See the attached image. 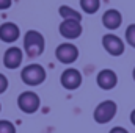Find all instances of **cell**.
<instances>
[{
	"label": "cell",
	"instance_id": "6da1fadb",
	"mask_svg": "<svg viewBox=\"0 0 135 133\" xmlns=\"http://www.w3.org/2000/svg\"><path fill=\"white\" fill-rule=\"evenodd\" d=\"M46 47V41L44 36L36 32V30H28L24 34V50L30 58H36L44 52Z\"/></svg>",
	"mask_w": 135,
	"mask_h": 133
},
{
	"label": "cell",
	"instance_id": "7a4b0ae2",
	"mask_svg": "<svg viewBox=\"0 0 135 133\" xmlns=\"http://www.w3.org/2000/svg\"><path fill=\"white\" fill-rule=\"evenodd\" d=\"M46 75H47L46 69L41 64H36V63L25 66L22 69V72H21V78H22V81L27 86H38V85L44 83Z\"/></svg>",
	"mask_w": 135,
	"mask_h": 133
},
{
	"label": "cell",
	"instance_id": "3957f363",
	"mask_svg": "<svg viewBox=\"0 0 135 133\" xmlns=\"http://www.w3.org/2000/svg\"><path fill=\"white\" fill-rule=\"evenodd\" d=\"M116 111H118V105H116V102H113V100H104L101 102L96 108H94V111H93V119L98 122V124H108L115 116H116Z\"/></svg>",
	"mask_w": 135,
	"mask_h": 133
},
{
	"label": "cell",
	"instance_id": "277c9868",
	"mask_svg": "<svg viewBox=\"0 0 135 133\" xmlns=\"http://www.w3.org/2000/svg\"><path fill=\"white\" fill-rule=\"evenodd\" d=\"M17 106L25 114H33L41 106V99L33 91H24L17 97Z\"/></svg>",
	"mask_w": 135,
	"mask_h": 133
},
{
	"label": "cell",
	"instance_id": "5b68a950",
	"mask_svg": "<svg viewBox=\"0 0 135 133\" xmlns=\"http://www.w3.org/2000/svg\"><path fill=\"white\" fill-rule=\"evenodd\" d=\"M102 47L112 57H121L124 53V41L113 33H107L102 36Z\"/></svg>",
	"mask_w": 135,
	"mask_h": 133
},
{
	"label": "cell",
	"instance_id": "8992f818",
	"mask_svg": "<svg viewBox=\"0 0 135 133\" xmlns=\"http://www.w3.org/2000/svg\"><path fill=\"white\" fill-rule=\"evenodd\" d=\"M55 57L63 64H72L79 58V49L74 44H71V42H63V44H60L57 47Z\"/></svg>",
	"mask_w": 135,
	"mask_h": 133
},
{
	"label": "cell",
	"instance_id": "52a82bcc",
	"mask_svg": "<svg viewBox=\"0 0 135 133\" xmlns=\"http://www.w3.org/2000/svg\"><path fill=\"white\" fill-rule=\"evenodd\" d=\"M60 81H61V86L65 89L74 91V89L80 88V85H82V74H80V70H77L74 67H68L63 70Z\"/></svg>",
	"mask_w": 135,
	"mask_h": 133
},
{
	"label": "cell",
	"instance_id": "ba28073f",
	"mask_svg": "<svg viewBox=\"0 0 135 133\" xmlns=\"http://www.w3.org/2000/svg\"><path fill=\"white\" fill-rule=\"evenodd\" d=\"M96 81H98V86L101 89L110 91V89H113L118 85V75L112 69H102L98 74V77H96Z\"/></svg>",
	"mask_w": 135,
	"mask_h": 133
},
{
	"label": "cell",
	"instance_id": "9c48e42d",
	"mask_svg": "<svg viewBox=\"0 0 135 133\" xmlns=\"http://www.w3.org/2000/svg\"><path fill=\"white\" fill-rule=\"evenodd\" d=\"M22 60H24V53H22V49L19 47H9L6 49L5 55H3V66L6 69H17V67L22 64Z\"/></svg>",
	"mask_w": 135,
	"mask_h": 133
},
{
	"label": "cell",
	"instance_id": "30bf717a",
	"mask_svg": "<svg viewBox=\"0 0 135 133\" xmlns=\"http://www.w3.org/2000/svg\"><path fill=\"white\" fill-rule=\"evenodd\" d=\"M58 30H60V34L66 39H77L83 32L82 24L79 21H63L60 24Z\"/></svg>",
	"mask_w": 135,
	"mask_h": 133
},
{
	"label": "cell",
	"instance_id": "8fae6325",
	"mask_svg": "<svg viewBox=\"0 0 135 133\" xmlns=\"http://www.w3.org/2000/svg\"><path fill=\"white\" fill-rule=\"evenodd\" d=\"M21 30L16 24L13 22H5L0 25V41L6 42V44H13L19 39Z\"/></svg>",
	"mask_w": 135,
	"mask_h": 133
},
{
	"label": "cell",
	"instance_id": "7c38bea8",
	"mask_svg": "<svg viewBox=\"0 0 135 133\" xmlns=\"http://www.w3.org/2000/svg\"><path fill=\"white\" fill-rule=\"evenodd\" d=\"M102 24L108 30H118L123 24V16L118 9H107L102 16Z\"/></svg>",
	"mask_w": 135,
	"mask_h": 133
},
{
	"label": "cell",
	"instance_id": "4fadbf2b",
	"mask_svg": "<svg viewBox=\"0 0 135 133\" xmlns=\"http://www.w3.org/2000/svg\"><path fill=\"white\" fill-rule=\"evenodd\" d=\"M58 13L63 17V21H79V22L82 21V14L79 11H75L74 8L68 6V5H61L58 8Z\"/></svg>",
	"mask_w": 135,
	"mask_h": 133
},
{
	"label": "cell",
	"instance_id": "5bb4252c",
	"mask_svg": "<svg viewBox=\"0 0 135 133\" xmlns=\"http://www.w3.org/2000/svg\"><path fill=\"white\" fill-rule=\"evenodd\" d=\"M80 8L86 14H94L101 8V0H80Z\"/></svg>",
	"mask_w": 135,
	"mask_h": 133
},
{
	"label": "cell",
	"instance_id": "9a60e30c",
	"mask_svg": "<svg viewBox=\"0 0 135 133\" xmlns=\"http://www.w3.org/2000/svg\"><path fill=\"white\" fill-rule=\"evenodd\" d=\"M0 133H16V125L11 121L0 119Z\"/></svg>",
	"mask_w": 135,
	"mask_h": 133
},
{
	"label": "cell",
	"instance_id": "2e32d148",
	"mask_svg": "<svg viewBox=\"0 0 135 133\" xmlns=\"http://www.w3.org/2000/svg\"><path fill=\"white\" fill-rule=\"evenodd\" d=\"M126 41L131 47L135 49V24H131L127 28H126Z\"/></svg>",
	"mask_w": 135,
	"mask_h": 133
},
{
	"label": "cell",
	"instance_id": "e0dca14e",
	"mask_svg": "<svg viewBox=\"0 0 135 133\" xmlns=\"http://www.w3.org/2000/svg\"><path fill=\"white\" fill-rule=\"evenodd\" d=\"M6 89H8V78L3 74H0V94H3Z\"/></svg>",
	"mask_w": 135,
	"mask_h": 133
},
{
	"label": "cell",
	"instance_id": "ac0fdd59",
	"mask_svg": "<svg viewBox=\"0 0 135 133\" xmlns=\"http://www.w3.org/2000/svg\"><path fill=\"white\" fill-rule=\"evenodd\" d=\"M11 5H13V0H0V11L8 9Z\"/></svg>",
	"mask_w": 135,
	"mask_h": 133
},
{
	"label": "cell",
	"instance_id": "d6986e66",
	"mask_svg": "<svg viewBox=\"0 0 135 133\" xmlns=\"http://www.w3.org/2000/svg\"><path fill=\"white\" fill-rule=\"evenodd\" d=\"M108 133H129V130L124 129V127H119V125H118V127H113Z\"/></svg>",
	"mask_w": 135,
	"mask_h": 133
},
{
	"label": "cell",
	"instance_id": "ffe728a7",
	"mask_svg": "<svg viewBox=\"0 0 135 133\" xmlns=\"http://www.w3.org/2000/svg\"><path fill=\"white\" fill-rule=\"evenodd\" d=\"M129 117H131V122H132V125L135 127V110H132V113H131V116H129Z\"/></svg>",
	"mask_w": 135,
	"mask_h": 133
},
{
	"label": "cell",
	"instance_id": "44dd1931",
	"mask_svg": "<svg viewBox=\"0 0 135 133\" xmlns=\"http://www.w3.org/2000/svg\"><path fill=\"white\" fill-rule=\"evenodd\" d=\"M132 78H134V81H135V67H134V70H132Z\"/></svg>",
	"mask_w": 135,
	"mask_h": 133
},
{
	"label": "cell",
	"instance_id": "7402d4cb",
	"mask_svg": "<svg viewBox=\"0 0 135 133\" xmlns=\"http://www.w3.org/2000/svg\"><path fill=\"white\" fill-rule=\"evenodd\" d=\"M0 111H2V105H0Z\"/></svg>",
	"mask_w": 135,
	"mask_h": 133
}]
</instances>
